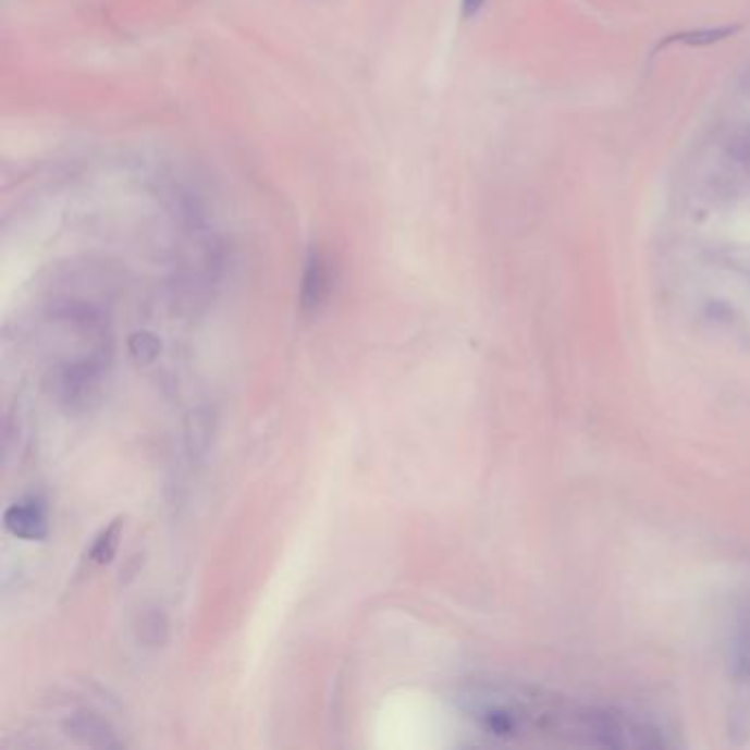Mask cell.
Listing matches in <instances>:
<instances>
[{
	"mask_svg": "<svg viewBox=\"0 0 750 750\" xmlns=\"http://www.w3.org/2000/svg\"><path fill=\"white\" fill-rule=\"evenodd\" d=\"M484 3H487V0H463V14L467 19H471V16H476L484 8Z\"/></svg>",
	"mask_w": 750,
	"mask_h": 750,
	"instance_id": "8992f818",
	"label": "cell"
},
{
	"mask_svg": "<svg viewBox=\"0 0 750 750\" xmlns=\"http://www.w3.org/2000/svg\"><path fill=\"white\" fill-rule=\"evenodd\" d=\"M131 351H133L137 361L146 364V361H152L157 357L159 342L152 335H148V333H139V335H135L131 340Z\"/></svg>",
	"mask_w": 750,
	"mask_h": 750,
	"instance_id": "5b68a950",
	"label": "cell"
},
{
	"mask_svg": "<svg viewBox=\"0 0 750 750\" xmlns=\"http://www.w3.org/2000/svg\"><path fill=\"white\" fill-rule=\"evenodd\" d=\"M737 32V27H724V29H702V32H689V34H680V36H674L676 40L685 42V45H691V47H706V45H713V42H720L728 36H733Z\"/></svg>",
	"mask_w": 750,
	"mask_h": 750,
	"instance_id": "277c9868",
	"label": "cell"
},
{
	"mask_svg": "<svg viewBox=\"0 0 750 750\" xmlns=\"http://www.w3.org/2000/svg\"><path fill=\"white\" fill-rule=\"evenodd\" d=\"M5 526L12 534L27 542L45 540L49 532V521H47V508L42 500L29 497L12 504L5 511Z\"/></svg>",
	"mask_w": 750,
	"mask_h": 750,
	"instance_id": "6da1fadb",
	"label": "cell"
},
{
	"mask_svg": "<svg viewBox=\"0 0 750 750\" xmlns=\"http://www.w3.org/2000/svg\"><path fill=\"white\" fill-rule=\"evenodd\" d=\"M331 288H333L331 265L319 251H312L306 262L304 280H302L299 304L304 312H317L321 306H324V302L331 295Z\"/></svg>",
	"mask_w": 750,
	"mask_h": 750,
	"instance_id": "7a4b0ae2",
	"label": "cell"
},
{
	"mask_svg": "<svg viewBox=\"0 0 750 750\" xmlns=\"http://www.w3.org/2000/svg\"><path fill=\"white\" fill-rule=\"evenodd\" d=\"M122 538V519H115L109 528H103L99 532V538L95 540L90 549V560L97 564H111Z\"/></svg>",
	"mask_w": 750,
	"mask_h": 750,
	"instance_id": "3957f363",
	"label": "cell"
}]
</instances>
